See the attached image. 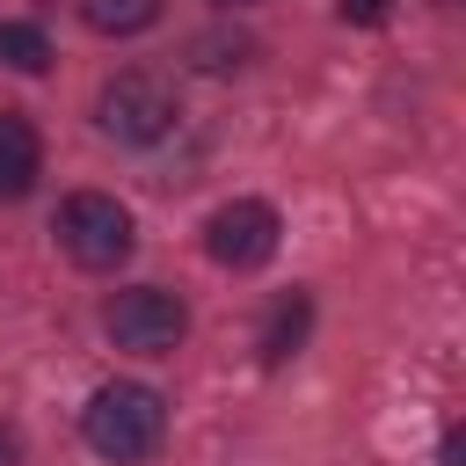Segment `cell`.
Segmentation results:
<instances>
[{
  "instance_id": "cell-1",
  "label": "cell",
  "mask_w": 466,
  "mask_h": 466,
  "mask_svg": "<svg viewBox=\"0 0 466 466\" xmlns=\"http://www.w3.org/2000/svg\"><path fill=\"white\" fill-rule=\"evenodd\" d=\"M80 437H87L95 459H109V466H138V459H153L160 437H167V400H160L153 386H138V379H109V386L87 393V408H80Z\"/></svg>"
},
{
  "instance_id": "cell-2",
  "label": "cell",
  "mask_w": 466,
  "mask_h": 466,
  "mask_svg": "<svg viewBox=\"0 0 466 466\" xmlns=\"http://www.w3.org/2000/svg\"><path fill=\"white\" fill-rule=\"evenodd\" d=\"M175 116H182L175 87H167L160 73H146V66L109 73L102 95H95V124H102L116 146H160V138L175 131Z\"/></svg>"
},
{
  "instance_id": "cell-3",
  "label": "cell",
  "mask_w": 466,
  "mask_h": 466,
  "mask_svg": "<svg viewBox=\"0 0 466 466\" xmlns=\"http://www.w3.org/2000/svg\"><path fill=\"white\" fill-rule=\"evenodd\" d=\"M51 233H58V248H66L80 269H116V262H131V248H138V226H131V211H124L109 189H73V197L58 204Z\"/></svg>"
},
{
  "instance_id": "cell-4",
  "label": "cell",
  "mask_w": 466,
  "mask_h": 466,
  "mask_svg": "<svg viewBox=\"0 0 466 466\" xmlns=\"http://www.w3.org/2000/svg\"><path fill=\"white\" fill-rule=\"evenodd\" d=\"M102 328H109V342L131 350V357H167V350H182V335H189V306H182L175 291H160V284H131V291H116V299L102 306Z\"/></svg>"
},
{
  "instance_id": "cell-5",
  "label": "cell",
  "mask_w": 466,
  "mask_h": 466,
  "mask_svg": "<svg viewBox=\"0 0 466 466\" xmlns=\"http://www.w3.org/2000/svg\"><path fill=\"white\" fill-rule=\"evenodd\" d=\"M277 240H284V218L262 197H233V204H218L204 218V248H211L218 269H262L277 255Z\"/></svg>"
},
{
  "instance_id": "cell-6",
  "label": "cell",
  "mask_w": 466,
  "mask_h": 466,
  "mask_svg": "<svg viewBox=\"0 0 466 466\" xmlns=\"http://www.w3.org/2000/svg\"><path fill=\"white\" fill-rule=\"evenodd\" d=\"M44 175V138L22 109H0V204H22Z\"/></svg>"
},
{
  "instance_id": "cell-7",
  "label": "cell",
  "mask_w": 466,
  "mask_h": 466,
  "mask_svg": "<svg viewBox=\"0 0 466 466\" xmlns=\"http://www.w3.org/2000/svg\"><path fill=\"white\" fill-rule=\"evenodd\" d=\"M306 328H313V299H306V291L277 299V306H269V320H262V364H284V357H299Z\"/></svg>"
},
{
  "instance_id": "cell-8",
  "label": "cell",
  "mask_w": 466,
  "mask_h": 466,
  "mask_svg": "<svg viewBox=\"0 0 466 466\" xmlns=\"http://www.w3.org/2000/svg\"><path fill=\"white\" fill-rule=\"evenodd\" d=\"M80 22L102 36H138L160 22V0H80Z\"/></svg>"
},
{
  "instance_id": "cell-9",
  "label": "cell",
  "mask_w": 466,
  "mask_h": 466,
  "mask_svg": "<svg viewBox=\"0 0 466 466\" xmlns=\"http://www.w3.org/2000/svg\"><path fill=\"white\" fill-rule=\"evenodd\" d=\"M0 66L7 73H44L51 66V36L36 22H0Z\"/></svg>"
},
{
  "instance_id": "cell-10",
  "label": "cell",
  "mask_w": 466,
  "mask_h": 466,
  "mask_svg": "<svg viewBox=\"0 0 466 466\" xmlns=\"http://www.w3.org/2000/svg\"><path fill=\"white\" fill-rule=\"evenodd\" d=\"M189 58H197L204 73H240V66L255 58V44H248V36H189Z\"/></svg>"
},
{
  "instance_id": "cell-11",
  "label": "cell",
  "mask_w": 466,
  "mask_h": 466,
  "mask_svg": "<svg viewBox=\"0 0 466 466\" xmlns=\"http://www.w3.org/2000/svg\"><path fill=\"white\" fill-rule=\"evenodd\" d=\"M335 15H342V22H357V29H379L393 7H386V0H335Z\"/></svg>"
},
{
  "instance_id": "cell-12",
  "label": "cell",
  "mask_w": 466,
  "mask_h": 466,
  "mask_svg": "<svg viewBox=\"0 0 466 466\" xmlns=\"http://www.w3.org/2000/svg\"><path fill=\"white\" fill-rule=\"evenodd\" d=\"M437 466H466V437H459V430H444V444H437Z\"/></svg>"
},
{
  "instance_id": "cell-13",
  "label": "cell",
  "mask_w": 466,
  "mask_h": 466,
  "mask_svg": "<svg viewBox=\"0 0 466 466\" xmlns=\"http://www.w3.org/2000/svg\"><path fill=\"white\" fill-rule=\"evenodd\" d=\"M15 451H22V437H15V430H0V466H15Z\"/></svg>"
},
{
  "instance_id": "cell-14",
  "label": "cell",
  "mask_w": 466,
  "mask_h": 466,
  "mask_svg": "<svg viewBox=\"0 0 466 466\" xmlns=\"http://www.w3.org/2000/svg\"><path fill=\"white\" fill-rule=\"evenodd\" d=\"M211 7H226V15H233V7H255V0H211Z\"/></svg>"
}]
</instances>
